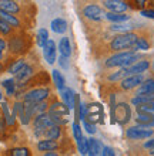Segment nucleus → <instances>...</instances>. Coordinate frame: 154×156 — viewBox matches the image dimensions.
Listing matches in <instances>:
<instances>
[{
    "label": "nucleus",
    "mask_w": 154,
    "mask_h": 156,
    "mask_svg": "<svg viewBox=\"0 0 154 156\" xmlns=\"http://www.w3.org/2000/svg\"><path fill=\"white\" fill-rule=\"evenodd\" d=\"M2 55H3V51H0V58H2Z\"/></svg>",
    "instance_id": "obj_47"
},
{
    "label": "nucleus",
    "mask_w": 154,
    "mask_h": 156,
    "mask_svg": "<svg viewBox=\"0 0 154 156\" xmlns=\"http://www.w3.org/2000/svg\"><path fill=\"white\" fill-rule=\"evenodd\" d=\"M60 133H62V129H60V126H58L57 123H53L51 126L46 128L44 132H43V135L46 136V138H49V139H57L58 136H60Z\"/></svg>",
    "instance_id": "obj_18"
},
{
    "label": "nucleus",
    "mask_w": 154,
    "mask_h": 156,
    "mask_svg": "<svg viewBox=\"0 0 154 156\" xmlns=\"http://www.w3.org/2000/svg\"><path fill=\"white\" fill-rule=\"evenodd\" d=\"M0 19H3L4 21H7L9 24L14 26V27H17V26L20 24V23H19V20H17L16 17L12 16V13L4 12V10H0Z\"/></svg>",
    "instance_id": "obj_25"
},
{
    "label": "nucleus",
    "mask_w": 154,
    "mask_h": 156,
    "mask_svg": "<svg viewBox=\"0 0 154 156\" xmlns=\"http://www.w3.org/2000/svg\"><path fill=\"white\" fill-rule=\"evenodd\" d=\"M131 48H137V50H148V43H147L144 38H137L134 45Z\"/></svg>",
    "instance_id": "obj_34"
},
{
    "label": "nucleus",
    "mask_w": 154,
    "mask_h": 156,
    "mask_svg": "<svg viewBox=\"0 0 154 156\" xmlns=\"http://www.w3.org/2000/svg\"><path fill=\"white\" fill-rule=\"evenodd\" d=\"M53 121H51L50 115L49 114H44V112H42V114H37L36 115V118H34V133H36V136H40L44 132V129L49 126H51L53 125Z\"/></svg>",
    "instance_id": "obj_3"
},
{
    "label": "nucleus",
    "mask_w": 154,
    "mask_h": 156,
    "mask_svg": "<svg viewBox=\"0 0 154 156\" xmlns=\"http://www.w3.org/2000/svg\"><path fill=\"white\" fill-rule=\"evenodd\" d=\"M141 14L144 17H148V19H154V10H143Z\"/></svg>",
    "instance_id": "obj_39"
},
{
    "label": "nucleus",
    "mask_w": 154,
    "mask_h": 156,
    "mask_svg": "<svg viewBox=\"0 0 154 156\" xmlns=\"http://www.w3.org/2000/svg\"><path fill=\"white\" fill-rule=\"evenodd\" d=\"M106 7L110 12H118V13H124L127 10V4L123 0H106L104 2Z\"/></svg>",
    "instance_id": "obj_10"
},
{
    "label": "nucleus",
    "mask_w": 154,
    "mask_h": 156,
    "mask_svg": "<svg viewBox=\"0 0 154 156\" xmlns=\"http://www.w3.org/2000/svg\"><path fill=\"white\" fill-rule=\"evenodd\" d=\"M0 10H4V12L9 13H17L19 12V6L16 4L14 0H0Z\"/></svg>",
    "instance_id": "obj_17"
},
{
    "label": "nucleus",
    "mask_w": 154,
    "mask_h": 156,
    "mask_svg": "<svg viewBox=\"0 0 154 156\" xmlns=\"http://www.w3.org/2000/svg\"><path fill=\"white\" fill-rule=\"evenodd\" d=\"M62 98H63V102L66 104L70 109L74 107L76 95L73 94V91H71L70 88H63V90H62Z\"/></svg>",
    "instance_id": "obj_14"
},
{
    "label": "nucleus",
    "mask_w": 154,
    "mask_h": 156,
    "mask_svg": "<svg viewBox=\"0 0 154 156\" xmlns=\"http://www.w3.org/2000/svg\"><path fill=\"white\" fill-rule=\"evenodd\" d=\"M4 126H6V121H4L3 116H0V135L4 132Z\"/></svg>",
    "instance_id": "obj_42"
},
{
    "label": "nucleus",
    "mask_w": 154,
    "mask_h": 156,
    "mask_svg": "<svg viewBox=\"0 0 154 156\" xmlns=\"http://www.w3.org/2000/svg\"><path fill=\"white\" fill-rule=\"evenodd\" d=\"M47 40H49V33H47V30H44V29L39 30V34H37V44L40 45V47H43V45L47 43Z\"/></svg>",
    "instance_id": "obj_30"
},
{
    "label": "nucleus",
    "mask_w": 154,
    "mask_h": 156,
    "mask_svg": "<svg viewBox=\"0 0 154 156\" xmlns=\"http://www.w3.org/2000/svg\"><path fill=\"white\" fill-rule=\"evenodd\" d=\"M43 53H44V58L49 64H53L56 61V44L53 40H47V43L43 45Z\"/></svg>",
    "instance_id": "obj_8"
},
{
    "label": "nucleus",
    "mask_w": 154,
    "mask_h": 156,
    "mask_svg": "<svg viewBox=\"0 0 154 156\" xmlns=\"http://www.w3.org/2000/svg\"><path fill=\"white\" fill-rule=\"evenodd\" d=\"M84 128H86V131H87L88 133H94V132H96V128H94V125H93L90 121H84Z\"/></svg>",
    "instance_id": "obj_38"
},
{
    "label": "nucleus",
    "mask_w": 154,
    "mask_h": 156,
    "mask_svg": "<svg viewBox=\"0 0 154 156\" xmlns=\"http://www.w3.org/2000/svg\"><path fill=\"white\" fill-rule=\"evenodd\" d=\"M4 48H6V41L3 38H0V51H3Z\"/></svg>",
    "instance_id": "obj_44"
},
{
    "label": "nucleus",
    "mask_w": 154,
    "mask_h": 156,
    "mask_svg": "<svg viewBox=\"0 0 154 156\" xmlns=\"http://www.w3.org/2000/svg\"><path fill=\"white\" fill-rule=\"evenodd\" d=\"M37 149L42 151V152H47V151H56L57 149V142L56 139H44V140H40L37 144Z\"/></svg>",
    "instance_id": "obj_16"
},
{
    "label": "nucleus",
    "mask_w": 154,
    "mask_h": 156,
    "mask_svg": "<svg viewBox=\"0 0 154 156\" xmlns=\"http://www.w3.org/2000/svg\"><path fill=\"white\" fill-rule=\"evenodd\" d=\"M14 114H16V115H19L21 123H24V107H23V104H21V102H16V104H14Z\"/></svg>",
    "instance_id": "obj_32"
},
{
    "label": "nucleus",
    "mask_w": 154,
    "mask_h": 156,
    "mask_svg": "<svg viewBox=\"0 0 154 156\" xmlns=\"http://www.w3.org/2000/svg\"><path fill=\"white\" fill-rule=\"evenodd\" d=\"M32 74H33V68L30 66H27V64H24V66L14 74V80H16V82H26L30 80Z\"/></svg>",
    "instance_id": "obj_9"
},
{
    "label": "nucleus",
    "mask_w": 154,
    "mask_h": 156,
    "mask_svg": "<svg viewBox=\"0 0 154 156\" xmlns=\"http://www.w3.org/2000/svg\"><path fill=\"white\" fill-rule=\"evenodd\" d=\"M136 2H137V6H138V7H143V6L146 4L147 0H136Z\"/></svg>",
    "instance_id": "obj_45"
},
{
    "label": "nucleus",
    "mask_w": 154,
    "mask_h": 156,
    "mask_svg": "<svg viewBox=\"0 0 154 156\" xmlns=\"http://www.w3.org/2000/svg\"><path fill=\"white\" fill-rule=\"evenodd\" d=\"M101 155H104V156H113L114 155V152H113V149L111 148H107V146H106V148H103V152H101Z\"/></svg>",
    "instance_id": "obj_40"
},
{
    "label": "nucleus",
    "mask_w": 154,
    "mask_h": 156,
    "mask_svg": "<svg viewBox=\"0 0 154 156\" xmlns=\"http://www.w3.org/2000/svg\"><path fill=\"white\" fill-rule=\"evenodd\" d=\"M73 131H74V136H76V140H77V145H79V149L80 152H81V146H83V135H81V129L77 123H74V126H73Z\"/></svg>",
    "instance_id": "obj_29"
},
{
    "label": "nucleus",
    "mask_w": 154,
    "mask_h": 156,
    "mask_svg": "<svg viewBox=\"0 0 154 156\" xmlns=\"http://www.w3.org/2000/svg\"><path fill=\"white\" fill-rule=\"evenodd\" d=\"M86 114H87V121L90 122H99L103 121V108L100 104H92L88 108H86Z\"/></svg>",
    "instance_id": "obj_6"
},
{
    "label": "nucleus",
    "mask_w": 154,
    "mask_h": 156,
    "mask_svg": "<svg viewBox=\"0 0 154 156\" xmlns=\"http://www.w3.org/2000/svg\"><path fill=\"white\" fill-rule=\"evenodd\" d=\"M84 16L87 17V19H92V20H100L101 17V9L99 6H87V7L84 9Z\"/></svg>",
    "instance_id": "obj_13"
},
{
    "label": "nucleus",
    "mask_w": 154,
    "mask_h": 156,
    "mask_svg": "<svg viewBox=\"0 0 154 156\" xmlns=\"http://www.w3.org/2000/svg\"><path fill=\"white\" fill-rule=\"evenodd\" d=\"M2 111H3V118H4V121H6V123H7V125H14V118H16L14 111H13V114H10L7 104H3V105H2Z\"/></svg>",
    "instance_id": "obj_23"
},
{
    "label": "nucleus",
    "mask_w": 154,
    "mask_h": 156,
    "mask_svg": "<svg viewBox=\"0 0 154 156\" xmlns=\"http://www.w3.org/2000/svg\"><path fill=\"white\" fill-rule=\"evenodd\" d=\"M12 31V24H9L7 21H4L3 19H0V33L9 34Z\"/></svg>",
    "instance_id": "obj_37"
},
{
    "label": "nucleus",
    "mask_w": 154,
    "mask_h": 156,
    "mask_svg": "<svg viewBox=\"0 0 154 156\" xmlns=\"http://www.w3.org/2000/svg\"><path fill=\"white\" fill-rule=\"evenodd\" d=\"M154 101V94H137L136 98H133V105H143V104Z\"/></svg>",
    "instance_id": "obj_21"
},
{
    "label": "nucleus",
    "mask_w": 154,
    "mask_h": 156,
    "mask_svg": "<svg viewBox=\"0 0 154 156\" xmlns=\"http://www.w3.org/2000/svg\"><path fill=\"white\" fill-rule=\"evenodd\" d=\"M151 155H154V149H153V152H151Z\"/></svg>",
    "instance_id": "obj_48"
},
{
    "label": "nucleus",
    "mask_w": 154,
    "mask_h": 156,
    "mask_svg": "<svg viewBox=\"0 0 154 156\" xmlns=\"http://www.w3.org/2000/svg\"><path fill=\"white\" fill-rule=\"evenodd\" d=\"M49 94H50L49 88H36V90L29 91V92L24 95V101L40 102V101H44V99L49 97Z\"/></svg>",
    "instance_id": "obj_4"
},
{
    "label": "nucleus",
    "mask_w": 154,
    "mask_h": 156,
    "mask_svg": "<svg viewBox=\"0 0 154 156\" xmlns=\"http://www.w3.org/2000/svg\"><path fill=\"white\" fill-rule=\"evenodd\" d=\"M3 87L6 88L9 95H13L16 92V80H4L3 81Z\"/></svg>",
    "instance_id": "obj_28"
},
{
    "label": "nucleus",
    "mask_w": 154,
    "mask_h": 156,
    "mask_svg": "<svg viewBox=\"0 0 154 156\" xmlns=\"http://www.w3.org/2000/svg\"><path fill=\"white\" fill-rule=\"evenodd\" d=\"M70 111V108L67 107L66 104H60V102H56L51 105L50 108V115H58V116H66Z\"/></svg>",
    "instance_id": "obj_12"
},
{
    "label": "nucleus",
    "mask_w": 154,
    "mask_h": 156,
    "mask_svg": "<svg viewBox=\"0 0 154 156\" xmlns=\"http://www.w3.org/2000/svg\"><path fill=\"white\" fill-rule=\"evenodd\" d=\"M137 94H154V80H147L140 85Z\"/></svg>",
    "instance_id": "obj_24"
},
{
    "label": "nucleus",
    "mask_w": 154,
    "mask_h": 156,
    "mask_svg": "<svg viewBox=\"0 0 154 156\" xmlns=\"http://www.w3.org/2000/svg\"><path fill=\"white\" fill-rule=\"evenodd\" d=\"M9 153L12 156H29L30 151L27 148H16V149H12Z\"/></svg>",
    "instance_id": "obj_33"
},
{
    "label": "nucleus",
    "mask_w": 154,
    "mask_h": 156,
    "mask_svg": "<svg viewBox=\"0 0 154 156\" xmlns=\"http://www.w3.org/2000/svg\"><path fill=\"white\" fill-rule=\"evenodd\" d=\"M138 58L137 54H133V53H121V54H117L114 57L108 58V61L106 62L107 67H129L130 64L133 61H136Z\"/></svg>",
    "instance_id": "obj_1"
},
{
    "label": "nucleus",
    "mask_w": 154,
    "mask_h": 156,
    "mask_svg": "<svg viewBox=\"0 0 154 156\" xmlns=\"http://www.w3.org/2000/svg\"><path fill=\"white\" fill-rule=\"evenodd\" d=\"M58 50H60V53H62V55H64V57H70L71 54V47H70V41H69V38H62L60 40V44H58Z\"/></svg>",
    "instance_id": "obj_22"
},
{
    "label": "nucleus",
    "mask_w": 154,
    "mask_h": 156,
    "mask_svg": "<svg viewBox=\"0 0 154 156\" xmlns=\"http://www.w3.org/2000/svg\"><path fill=\"white\" fill-rule=\"evenodd\" d=\"M106 19L110 21H116V23H123V21L129 20L130 16H127L124 13H118V12H108L106 14Z\"/></svg>",
    "instance_id": "obj_19"
},
{
    "label": "nucleus",
    "mask_w": 154,
    "mask_h": 156,
    "mask_svg": "<svg viewBox=\"0 0 154 156\" xmlns=\"http://www.w3.org/2000/svg\"><path fill=\"white\" fill-rule=\"evenodd\" d=\"M53 81L60 91L64 88V78H63V75L60 74V71H57V70L53 71Z\"/></svg>",
    "instance_id": "obj_26"
},
{
    "label": "nucleus",
    "mask_w": 154,
    "mask_h": 156,
    "mask_svg": "<svg viewBox=\"0 0 154 156\" xmlns=\"http://www.w3.org/2000/svg\"><path fill=\"white\" fill-rule=\"evenodd\" d=\"M144 148L146 149H154V139L148 140L147 144H144Z\"/></svg>",
    "instance_id": "obj_43"
},
{
    "label": "nucleus",
    "mask_w": 154,
    "mask_h": 156,
    "mask_svg": "<svg viewBox=\"0 0 154 156\" xmlns=\"http://www.w3.org/2000/svg\"><path fill=\"white\" fill-rule=\"evenodd\" d=\"M153 135L151 129H143V128H130L127 129V138L130 139H146Z\"/></svg>",
    "instance_id": "obj_7"
},
{
    "label": "nucleus",
    "mask_w": 154,
    "mask_h": 156,
    "mask_svg": "<svg viewBox=\"0 0 154 156\" xmlns=\"http://www.w3.org/2000/svg\"><path fill=\"white\" fill-rule=\"evenodd\" d=\"M127 75V68L126 67H123L120 71H117V73H114L113 75H110V81H117V80H121L123 77H126Z\"/></svg>",
    "instance_id": "obj_36"
},
{
    "label": "nucleus",
    "mask_w": 154,
    "mask_h": 156,
    "mask_svg": "<svg viewBox=\"0 0 154 156\" xmlns=\"http://www.w3.org/2000/svg\"><path fill=\"white\" fill-rule=\"evenodd\" d=\"M0 98H2V94H0Z\"/></svg>",
    "instance_id": "obj_49"
},
{
    "label": "nucleus",
    "mask_w": 154,
    "mask_h": 156,
    "mask_svg": "<svg viewBox=\"0 0 154 156\" xmlns=\"http://www.w3.org/2000/svg\"><path fill=\"white\" fill-rule=\"evenodd\" d=\"M138 112H154V101L147 104H143V105H138L137 108Z\"/></svg>",
    "instance_id": "obj_35"
},
{
    "label": "nucleus",
    "mask_w": 154,
    "mask_h": 156,
    "mask_svg": "<svg viewBox=\"0 0 154 156\" xmlns=\"http://www.w3.org/2000/svg\"><path fill=\"white\" fill-rule=\"evenodd\" d=\"M148 61H138L137 64H134V66H131V67H126L127 68V74H130V75H134V74H141V73H144V71L148 68Z\"/></svg>",
    "instance_id": "obj_15"
},
{
    "label": "nucleus",
    "mask_w": 154,
    "mask_h": 156,
    "mask_svg": "<svg viewBox=\"0 0 154 156\" xmlns=\"http://www.w3.org/2000/svg\"><path fill=\"white\" fill-rule=\"evenodd\" d=\"M2 70H3V66H2V62H0V73H2Z\"/></svg>",
    "instance_id": "obj_46"
},
{
    "label": "nucleus",
    "mask_w": 154,
    "mask_h": 156,
    "mask_svg": "<svg viewBox=\"0 0 154 156\" xmlns=\"http://www.w3.org/2000/svg\"><path fill=\"white\" fill-rule=\"evenodd\" d=\"M143 82V77L140 74H134L131 75V77L126 78L124 81L121 82V87L124 88V90H131V88H134V87H137L138 84H141Z\"/></svg>",
    "instance_id": "obj_11"
},
{
    "label": "nucleus",
    "mask_w": 154,
    "mask_h": 156,
    "mask_svg": "<svg viewBox=\"0 0 154 156\" xmlns=\"http://www.w3.org/2000/svg\"><path fill=\"white\" fill-rule=\"evenodd\" d=\"M137 37L133 33H126L121 36H117L114 40L111 41V48L113 50H126V48H131L136 43Z\"/></svg>",
    "instance_id": "obj_2"
},
{
    "label": "nucleus",
    "mask_w": 154,
    "mask_h": 156,
    "mask_svg": "<svg viewBox=\"0 0 154 156\" xmlns=\"http://www.w3.org/2000/svg\"><path fill=\"white\" fill-rule=\"evenodd\" d=\"M88 145H90V155H99L101 152V145L99 140L96 139H88Z\"/></svg>",
    "instance_id": "obj_27"
},
{
    "label": "nucleus",
    "mask_w": 154,
    "mask_h": 156,
    "mask_svg": "<svg viewBox=\"0 0 154 156\" xmlns=\"http://www.w3.org/2000/svg\"><path fill=\"white\" fill-rule=\"evenodd\" d=\"M66 29H67V23L63 19H54L51 21V30H53L54 33L62 34L66 31Z\"/></svg>",
    "instance_id": "obj_20"
},
{
    "label": "nucleus",
    "mask_w": 154,
    "mask_h": 156,
    "mask_svg": "<svg viewBox=\"0 0 154 156\" xmlns=\"http://www.w3.org/2000/svg\"><path fill=\"white\" fill-rule=\"evenodd\" d=\"M114 118L117 119V122L120 123H126L129 122L130 118H131V111H130V107L127 104H118L114 109Z\"/></svg>",
    "instance_id": "obj_5"
},
{
    "label": "nucleus",
    "mask_w": 154,
    "mask_h": 156,
    "mask_svg": "<svg viewBox=\"0 0 154 156\" xmlns=\"http://www.w3.org/2000/svg\"><path fill=\"white\" fill-rule=\"evenodd\" d=\"M130 27L129 26H111V30H114V31H120V30H129Z\"/></svg>",
    "instance_id": "obj_41"
},
{
    "label": "nucleus",
    "mask_w": 154,
    "mask_h": 156,
    "mask_svg": "<svg viewBox=\"0 0 154 156\" xmlns=\"http://www.w3.org/2000/svg\"><path fill=\"white\" fill-rule=\"evenodd\" d=\"M24 64H26V62H24V60H21V58H20V60H17V61H14V62H13V64H12V66L9 67V73H10V74H13V75H14V74H16V73H17V71L20 70L21 67L24 66Z\"/></svg>",
    "instance_id": "obj_31"
}]
</instances>
